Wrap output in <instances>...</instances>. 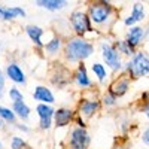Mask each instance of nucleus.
Instances as JSON below:
<instances>
[{
  "label": "nucleus",
  "mask_w": 149,
  "mask_h": 149,
  "mask_svg": "<svg viewBox=\"0 0 149 149\" xmlns=\"http://www.w3.org/2000/svg\"><path fill=\"white\" fill-rule=\"evenodd\" d=\"M66 54L72 61L86 58L93 54V45L82 39H72L66 46Z\"/></svg>",
  "instance_id": "nucleus-1"
},
{
  "label": "nucleus",
  "mask_w": 149,
  "mask_h": 149,
  "mask_svg": "<svg viewBox=\"0 0 149 149\" xmlns=\"http://www.w3.org/2000/svg\"><path fill=\"white\" fill-rule=\"evenodd\" d=\"M128 70L134 78H140V76H146L149 72V61L148 57L145 54H137L133 61L128 64Z\"/></svg>",
  "instance_id": "nucleus-2"
},
{
  "label": "nucleus",
  "mask_w": 149,
  "mask_h": 149,
  "mask_svg": "<svg viewBox=\"0 0 149 149\" xmlns=\"http://www.w3.org/2000/svg\"><path fill=\"white\" fill-rule=\"evenodd\" d=\"M90 143V137L84 128H76L72 131V136H70V145L73 149H86Z\"/></svg>",
  "instance_id": "nucleus-3"
},
{
  "label": "nucleus",
  "mask_w": 149,
  "mask_h": 149,
  "mask_svg": "<svg viewBox=\"0 0 149 149\" xmlns=\"http://www.w3.org/2000/svg\"><path fill=\"white\" fill-rule=\"evenodd\" d=\"M110 6L107 3H95L91 6L90 9V14H91V18L94 22H104L107 19V17L110 15Z\"/></svg>",
  "instance_id": "nucleus-4"
},
{
  "label": "nucleus",
  "mask_w": 149,
  "mask_h": 149,
  "mask_svg": "<svg viewBox=\"0 0 149 149\" xmlns=\"http://www.w3.org/2000/svg\"><path fill=\"white\" fill-rule=\"evenodd\" d=\"M72 24H73L74 30H76L79 34H84L85 31L91 30L90 19L84 12H74V14H72Z\"/></svg>",
  "instance_id": "nucleus-5"
},
{
  "label": "nucleus",
  "mask_w": 149,
  "mask_h": 149,
  "mask_svg": "<svg viewBox=\"0 0 149 149\" xmlns=\"http://www.w3.org/2000/svg\"><path fill=\"white\" fill-rule=\"evenodd\" d=\"M102 49H103V57L106 60V63L115 70L119 69L121 67V60H119V54H118L116 49L109 46V45H103Z\"/></svg>",
  "instance_id": "nucleus-6"
},
{
  "label": "nucleus",
  "mask_w": 149,
  "mask_h": 149,
  "mask_svg": "<svg viewBox=\"0 0 149 149\" xmlns=\"http://www.w3.org/2000/svg\"><path fill=\"white\" fill-rule=\"evenodd\" d=\"M36 110H37V113H39V118H40V127L42 128H49L51 119L54 116L52 107H49L48 104H39Z\"/></svg>",
  "instance_id": "nucleus-7"
},
{
  "label": "nucleus",
  "mask_w": 149,
  "mask_h": 149,
  "mask_svg": "<svg viewBox=\"0 0 149 149\" xmlns=\"http://www.w3.org/2000/svg\"><path fill=\"white\" fill-rule=\"evenodd\" d=\"M143 36H145V30H143V29H140V27H133V29L128 31V40H127L128 46L133 49L136 45H139V43L142 42Z\"/></svg>",
  "instance_id": "nucleus-8"
},
{
  "label": "nucleus",
  "mask_w": 149,
  "mask_h": 149,
  "mask_svg": "<svg viewBox=\"0 0 149 149\" xmlns=\"http://www.w3.org/2000/svg\"><path fill=\"white\" fill-rule=\"evenodd\" d=\"M6 73H8V76L14 82H17V84H24L26 82V76H24V73L19 69V66H17V64H9L8 69H6Z\"/></svg>",
  "instance_id": "nucleus-9"
},
{
  "label": "nucleus",
  "mask_w": 149,
  "mask_h": 149,
  "mask_svg": "<svg viewBox=\"0 0 149 149\" xmlns=\"http://www.w3.org/2000/svg\"><path fill=\"white\" fill-rule=\"evenodd\" d=\"M33 97L36 98L37 102H45V103H54V95L52 93L49 91L45 86H37Z\"/></svg>",
  "instance_id": "nucleus-10"
},
{
  "label": "nucleus",
  "mask_w": 149,
  "mask_h": 149,
  "mask_svg": "<svg viewBox=\"0 0 149 149\" xmlns=\"http://www.w3.org/2000/svg\"><path fill=\"white\" fill-rule=\"evenodd\" d=\"M54 115H55V122H57V125H58V127H64V125H67L69 121H70L72 116H73L72 110H69V109H60L57 113H54Z\"/></svg>",
  "instance_id": "nucleus-11"
},
{
  "label": "nucleus",
  "mask_w": 149,
  "mask_h": 149,
  "mask_svg": "<svg viewBox=\"0 0 149 149\" xmlns=\"http://www.w3.org/2000/svg\"><path fill=\"white\" fill-rule=\"evenodd\" d=\"M27 34L31 37V40L37 45V46H42V34H43V30L40 27H36V26H29L27 27Z\"/></svg>",
  "instance_id": "nucleus-12"
},
{
  "label": "nucleus",
  "mask_w": 149,
  "mask_h": 149,
  "mask_svg": "<svg viewBox=\"0 0 149 149\" xmlns=\"http://www.w3.org/2000/svg\"><path fill=\"white\" fill-rule=\"evenodd\" d=\"M143 18H145V12H143L142 6H140V5H134L133 14L130 15V18L125 19V24H127V26H131V24L137 22V21H140V19H143Z\"/></svg>",
  "instance_id": "nucleus-13"
},
{
  "label": "nucleus",
  "mask_w": 149,
  "mask_h": 149,
  "mask_svg": "<svg viewBox=\"0 0 149 149\" xmlns=\"http://www.w3.org/2000/svg\"><path fill=\"white\" fill-rule=\"evenodd\" d=\"M37 5L42 8H46V9L55 10V9H61L66 5V2H63V0H39Z\"/></svg>",
  "instance_id": "nucleus-14"
},
{
  "label": "nucleus",
  "mask_w": 149,
  "mask_h": 149,
  "mask_svg": "<svg viewBox=\"0 0 149 149\" xmlns=\"http://www.w3.org/2000/svg\"><path fill=\"white\" fill-rule=\"evenodd\" d=\"M17 15L26 17V12H24V9H21V8H8V9L2 10V17L5 19H12V18H15Z\"/></svg>",
  "instance_id": "nucleus-15"
},
{
  "label": "nucleus",
  "mask_w": 149,
  "mask_h": 149,
  "mask_svg": "<svg viewBox=\"0 0 149 149\" xmlns=\"http://www.w3.org/2000/svg\"><path fill=\"white\" fill-rule=\"evenodd\" d=\"M76 81L81 86H90L91 85V81L88 79V74H86V70L84 66H81L78 73H76Z\"/></svg>",
  "instance_id": "nucleus-16"
},
{
  "label": "nucleus",
  "mask_w": 149,
  "mask_h": 149,
  "mask_svg": "<svg viewBox=\"0 0 149 149\" xmlns=\"http://www.w3.org/2000/svg\"><path fill=\"white\" fill-rule=\"evenodd\" d=\"M14 110L15 113H18L21 118L27 119L29 118V113H30V109L27 104H24V102H18V103H14Z\"/></svg>",
  "instance_id": "nucleus-17"
},
{
  "label": "nucleus",
  "mask_w": 149,
  "mask_h": 149,
  "mask_svg": "<svg viewBox=\"0 0 149 149\" xmlns=\"http://www.w3.org/2000/svg\"><path fill=\"white\" fill-rule=\"evenodd\" d=\"M97 109H98V103L97 102H85L82 104V107H81L82 115H86V116H91Z\"/></svg>",
  "instance_id": "nucleus-18"
},
{
  "label": "nucleus",
  "mask_w": 149,
  "mask_h": 149,
  "mask_svg": "<svg viewBox=\"0 0 149 149\" xmlns=\"http://www.w3.org/2000/svg\"><path fill=\"white\" fill-rule=\"evenodd\" d=\"M127 90H128V82L127 81H118L113 86H112V94L122 95V94H125Z\"/></svg>",
  "instance_id": "nucleus-19"
},
{
  "label": "nucleus",
  "mask_w": 149,
  "mask_h": 149,
  "mask_svg": "<svg viewBox=\"0 0 149 149\" xmlns=\"http://www.w3.org/2000/svg\"><path fill=\"white\" fill-rule=\"evenodd\" d=\"M0 118H3L8 122H14L15 121V113H12L10 109H6L3 106H0Z\"/></svg>",
  "instance_id": "nucleus-20"
},
{
  "label": "nucleus",
  "mask_w": 149,
  "mask_h": 149,
  "mask_svg": "<svg viewBox=\"0 0 149 149\" xmlns=\"http://www.w3.org/2000/svg\"><path fill=\"white\" fill-rule=\"evenodd\" d=\"M93 70H94V73L97 74V78L100 79V81H103L106 78V70H104V67L102 64H94L93 66Z\"/></svg>",
  "instance_id": "nucleus-21"
},
{
  "label": "nucleus",
  "mask_w": 149,
  "mask_h": 149,
  "mask_svg": "<svg viewBox=\"0 0 149 149\" xmlns=\"http://www.w3.org/2000/svg\"><path fill=\"white\" fill-rule=\"evenodd\" d=\"M9 95H10V98H12V102H15V103L22 102V94H21L17 88H12V90L9 91Z\"/></svg>",
  "instance_id": "nucleus-22"
},
{
  "label": "nucleus",
  "mask_w": 149,
  "mask_h": 149,
  "mask_svg": "<svg viewBox=\"0 0 149 149\" xmlns=\"http://www.w3.org/2000/svg\"><path fill=\"white\" fill-rule=\"evenodd\" d=\"M58 48H60V40L58 39H52L51 42L46 45V49H48L49 52H55Z\"/></svg>",
  "instance_id": "nucleus-23"
},
{
  "label": "nucleus",
  "mask_w": 149,
  "mask_h": 149,
  "mask_svg": "<svg viewBox=\"0 0 149 149\" xmlns=\"http://www.w3.org/2000/svg\"><path fill=\"white\" fill-rule=\"evenodd\" d=\"M24 140L22 139H19V137H15L14 140H12V149H21V148H24Z\"/></svg>",
  "instance_id": "nucleus-24"
},
{
  "label": "nucleus",
  "mask_w": 149,
  "mask_h": 149,
  "mask_svg": "<svg viewBox=\"0 0 149 149\" xmlns=\"http://www.w3.org/2000/svg\"><path fill=\"white\" fill-rule=\"evenodd\" d=\"M118 48L121 49V51H124L125 54H130V52H131V48L128 46L127 42H119V43H118Z\"/></svg>",
  "instance_id": "nucleus-25"
},
{
  "label": "nucleus",
  "mask_w": 149,
  "mask_h": 149,
  "mask_svg": "<svg viewBox=\"0 0 149 149\" xmlns=\"http://www.w3.org/2000/svg\"><path fill=\"white\" fill-rule=\"evenodd\" d=\"M3 86H5V79H3V74L0 72V97L3 94Z\"/></svg>",
  "instance_id": "nucleus-26"
},
{
  "label": "nucleus",
  "mask_w": 149,
  "mask_h": 149,
  "mask_svg": "<svg viewBox=\"0 0 149 149\" xmlns=\"http://www.w3.org/2000/svg\"><path fill=\"white\" fill-rule=\"evenodd\" d=\"M104 103L106 104H112V103H113V97H112V95H106L104 97Z\"/></svg>",
  "instance_id": "nucleus-27"
},
{
  "label": "nucleus",
  "mask_w": 149,
  "mask_h": 149,
  "mask_svg": "<svg viewBox=\"0 0 149 149\" xmlns=\"http://www.w3.org/2000/svg\"><path fill=\"white\" fill-rule=\"evenodd\" d=\"M148 134H149V133H148V130H146V131H145V136H143V140H145V143H148Z\"/></svg>",
  "instance_id": "nucleus-28"
},
{
  "label": "nucleus",
  "mask_w": 149,
  "mask_h": 149,
  "mask_svg": "<svg viewBox=\"0 0 149 149\" xmlns=\"http://www.w3.org/2000/svg\"><path fill=\"white\" fill-rule=\"evenodd\" d=\"M2 10H3V9H0V15H2Z\"/></svg>",
  "instance_id": "nucleus-29"
},
{
  "label": "nucleus",
  "mask_w": 149,
  "mask_h": 149,
  "mask_svg": "<svg viewBox=\"0 0 149 149\" xmlns=\"http://www.w3.org/2000/svg\"><path fill=\"white\" fill-rule=\"evenodd\" d=\"M0 149H2V145H0Z\"/></svg>",
  "instance_id": "nucleus-30"
}]
</instances>
